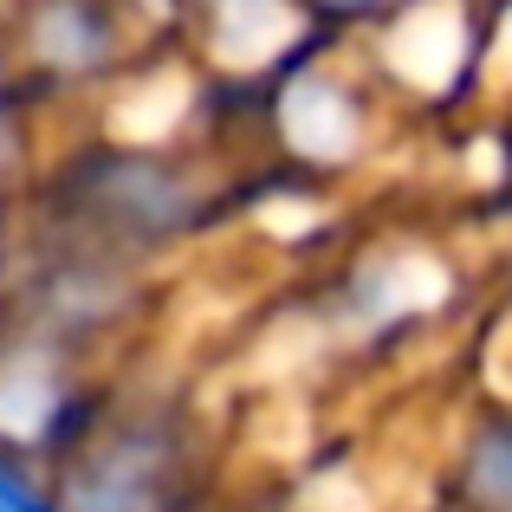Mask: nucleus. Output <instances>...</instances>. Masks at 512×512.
<instances>
[{
    "label": "nucleus",
    "mask_w": 512,
    "mask_h": 512,
    "mask_svg": "<svg viewBox=\"0 0 512 512\" xmlns=\"http://www.w3.org/2000/svg\"><path fill=\"white\" fill-rule=\"evenodd\" d=\"M234 156L175 150V143H124L104 130H59L20 188V221L59 227L117 260L163 279L175 260L227 234L234 214Z\"/></svg>",
    "instance_id": "nucleus-1"
},
{
    "label": "nucleus",
    "mask_w": 512,
    "mask_h": 512,
    "mask_svg": "<svg viewBox=\"0 0 512 512\" xmlns=\"http://www.w3.org/2000/svg\"><path fill=\"white\" fill-rule=\"evenodd\" d=\"M448 512H512V396L461 415L448 441Z\"/></svg>",
    "instance_id": "nucleus-10"
},
{
    "label": "nucleus",
    "mask_w": 512,
    "mask_h": 512,
    "mask_svg": "<svg viewBox=\"0 0 512 512\" xmlns=\"http://www.w3.org/2000/svg\"><path fill=\"white\" fill-rule=\"evenodd\" d=\"M117 383H124V370L111 357H91V350L13 318L0 331V441L59 474L104 422Z\"/></svg>",
    "instance_id": "nucleus-8"
},
{
    "label": "nucleus",
    "mask_w": 512,
    "mask_h": 512,
    "mask_svg": "<svg viewBox=\"0 0 512 512\" xmlns=\"http://www.w3.org/2000/svg\"><path fill=\"white\" fill-rule=\"evenodd\" d=\"M175 0H0V52L59 130L85 124L156 46Z\"/></svg>",
    "instance_id": "nucleus-3"
},
{
    "label": "nucleus",
    "mask_w": 512,
    "mask_h": 512,
    "mask_svg": "<svg viewBox=\"0 0 512 512\" xmlns=\"http://www.w3.org/2000/svg\"><path fill=\"white\" fill-rule=\"evenodd\" d=\"M208 500V428L175 389L117 383L104 422L59 467L65 512H201Z\"/></svg>",
    "instance_id": "nucleus-4"
},
{
    "label": "nucleus",
    "mask_w": 512,
    "mask_h": 512,
    "mask_svg": "<svg viewBox=\"0 0 512 512\" xmlns=\"http://www.w3.org/2000/svg\"><path fill=\"white\" fill-rule=\"evenodd\" d=\"M461 292V260L435 247L428 234H363L344 240L318 286V331L344 357H389L454 312Z\"/></svg>",
    "instance_id": "nucleus-5"
},
{
    "label": "nucleus",
    "mask_w": 512,
    "mask_h": 512,
    "mask_svg": "<svg viewBox=\"0 0 512 512\" xmlns=\"http://www.w3.org/2000/svg\"><path fill=\"white\" fill-rule=\"evenodd\" d=\"M52 137H59V124L46 117V104L26 91V78L0 52V208L20 201V188L33 182L39 156L52 150Z\"/></svg>",
    "instance_id": "nucleus-11"
},
{
    "label": "nucleus",
    "mask_w": 512,
    "mask_h": 512,
    "mask_svg": "<svg viewBox=\"0 0 512 512\" xmlns=\"http://www.w3.org/2000/svg\"><path fill=\"white\" fill-rule=\"evenodd\" d=\"M480 111L512 117V0H480Z\"/></svg>",
    "instance_id": "nucleus-12"
},
{
    "label": "nucleus",
    "mask_w": 512,
    "mask_h": 512,
    "mask_svg": "<svg viewBox=\"0 0 512 512\" xmlns=\"http://www.w3.org/2000/svg\"><path fill=\"white\" fill-rule=\"evenodd\" d=\"M415 130L396 117L383 85L370 78L357 39L318 33L299 59H286L266 85L247 91L240 163L305 175L318 188L357 195L396 163Z\"/></svg>",
    "instance_id": "nucleus-2"
},
{
    "label": "nucleus",
    "mask_w": 512,
    "mask_h": 512,
    "mask_svg": "<svg viewBox=\"0 0 512 512\" xmlns=\"http://www.w3.org/2000/svg\"><path fill=\"white\" fill-rule=\"evenodd\" d=\"M325 26L305 0H175V52L214 78L221 91H253L299 59Z\"/></svg>",
    "instance_id": "nucleus-9"
},
{
    "label": "nucleus",
    "mask_w": 512,
    "mask_h": 512,
    "mask_svg": "<svg viewBox=\"0 0 512 512\" xmlns=\"http://www.w3.org/2000/svg\"><path fill=\"white\" fill-rule=\"evenodd\" d=\"M20 312V214L0 208V331Z\"/></svg>",
    "instance_id": "nucleus-15"
},
{
    "label": "nucleus",
    "mask_w": 512,
    "mask_h": 512,
    "mask_svg": "<svg viewBox=\"0 0 512 512\" xmlns=\"http://www.w3.org/2000/svg\"><path fill=\"white\" fill-rule=\"evenodd\" d=\"M357 52L415 137L480 111V0H409L357 33Z\"/></svg>",
    "instance_id": "nucleus-7"
},
{
    "label": "nucleus",
    "mask_w": 512,
    "mask_h": 512,
    "mask_svg": "<svg viewBox=\"0 0 512 512\" xmlns=\"http://www.w3.org/2000/svg\"><path fill=\"white\" fill-rule=\"evenodd\" d=\"M0 512H65L59 506V474L33 454L0 441Z\"/></svg>",
    "instance_id": "nucleus-13"
},
{
    "label": "nucleus",
    "mask_w": 512,
    "mask_h": 512,
    "mask_svg": "<svg viewBox=\"0 0 512 512\" xmlns=\"http://www.w3.org/2000/svg\"><path fill=\"white\" fill-rule=\"evenodd\" d=\"M150 305H156V273L78 234L20 221V312H13L20 325L117 363V350L150 325Z\"/></svg>",
    "instance_id": "nucleus-6"
},
{
    "label": "nucleus",
    "mask_w": 512,
    "mask_h": 512,
    "mask_svg": "<svg viewBox=\"0 0 512 512\" xmlns=\"http://www.w3.org/2000/svg\"><path fill=\"white\" fill-rule=\"evenodd\" d=\"M305 7H312V20L325 26V33L357 39V33H370L376 20H389L396 7H409V0H305Z\"/></svg>",
    "instance_id": "nucleus-14"
}]
</instances>
